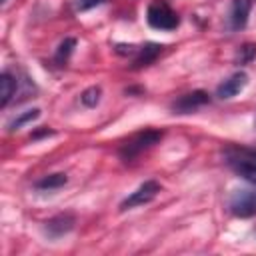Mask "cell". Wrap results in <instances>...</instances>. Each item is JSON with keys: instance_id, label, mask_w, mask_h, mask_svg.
<instances>
[{"instance_id": "1", "label": "cell", "mask_w": 256, "mask_h": 256, "mask_svg": "<svg viewBox=\"0 0 256 256\" xmlns=\"http://www.w3.org/2000/svg\"><path fill=\"white\" fill-rule=\"evenodd\" d=\"M164 132L162 130H156V128H144L140 132H134L132 136H128L120 148H118V154L124 162H132L134 158H138L142 152L150 150L152 146H156L160 140H162Z\"/></svg>"}, {"instance_id": "2", "label": "cell", "mask_w": 256, "mask_h": 256, "mask_svg": "<svg viewBox=\"0 0 256 256\" xmlns=\"http://www.w3.org/2000/svg\"><path fill=\"white\" fill-rule=\"evenodd\" d=\"M224 158H226V164L238 176H242L244 180L256 184V152L254 150L232 146V148H226Z\"/></svg>"}, {"instance_id": "3", "label": "cell", "mask_w": 256, "mask_h": 256, "mask_svg": "<svg viewBox=\"0 0 256 256\" xmlns=\"http://www.w3.org/2000/svg\"><path fill=\"white\" fill-rule=\"evenodd\" d=\"M146 20L154 30H176L180 24V16L170 8L166 0H152L146 10Z\"/></svg>"}, {"instance_id": "4", "label": "cell", "mask_w": 256, "mask_h": 256, "mask_svg": "<svg viewBox=\"0 0 256 256\" xmlns=\"http://www.w3.org/2000/svg\"><path fill=\"white\" fill-rule=\"evenodd\" d=\"M228 206H230V212L238 218L256 216V184H254V188L234 190L228 200Z\"/></svg>"}, {"instance_id": "5", "label": "cell", "mask_w": 256, "mask_h": 256, "mask_svg": "<svg viewBox=\"0 0 256 256\" xmlns=\"http://www.w3.org/2000/svg\"><path fill=\"white\" fill-rule=\"evenodd\" d=\"M160 184L156 180H146L142 182L134 192H130L122 202H120V210H128V208H134V206H142V204H148L150 200H154L160 192Z\"/></svg>"}, {"instance_id": "6", "label": "cell", "mask_w": 256, "mask_h": 256, "mask_svg": "<svg viewBox=\"0 0 256 256\" xmlns=\"http://www.w3.org/2000/svg\"><path fill=\"white\" fill-rule=\"evenodd\" d=\"M210 102V96L208 92L204 90H194V92H188V94H182L178 96L174 102H172V112L174 114H190L202 106H206Z\"/></svg>"}, {"instance_id": "7", "label": "cell", "mask_w": 256, "mask_h": 256, "mask_svg": "<svg viewBox=\"0 0 256 256\" xmlns=\"http://www.w3.org/2000/svg\"><path fill=\"white\" fill-rule=\"evenodd\" d=\"M248 84V74L246 72H234L232 76H228L224 82L218 84L216 88V96L222 98V100H228V98H234L236 94H240Z\"/></svg>"}, {"instance_id": "8", "label": "cell", "mask_w": 256, "mask_h": 256, "mask_svg": "<svg viewBox=\"0 0 256 256\" xmlns=\"http://www.w3.org/2000/svg\"><path fill=\"white\" fill-rule=\"evenodd\" d=\"M74 224H76V220L72 214H58V216H52L50 220L44 222V232L48 238L56 240V238L68 234L74 228Z\"/></svg>"}, {"instance_id": "9", "label": "cell", "mask_w": 256, "mask_h": 256, "mask_svg": "<svg viewBox=\"0 0 256 256\" xmlns=\"http://www.w3.org/2000/svg\"><path fill=\"white\" fill-rule=\"evenodd\" d=\"M250 10H252V0H232V6H230V28L232 30H242L248 22V16H250Z\"/></svg>"}, {"instance_id": "10", "label": "cell", "mask_w": 256, "mask_h": 256, "mask_svg": "<svg viewBox=\"0 0 256 256\" xmlns=\"http://www.w3.org/2000/svg\"><path fill=\"white\" fill-rule=\"evenodd\" d=\"M18 88H20V80L12 76V72L4 70L0 74V106L6 108L10 104V100L18 94Z\"/></svg>"}, {"instance_id": "11", "label": "cell", "mask_w": 256, "mask_h": 256, "mask_svg": "<svg viewBox=\"0 0 256 256\" xmlns=\"http://www.w3.org/2000/svg\"><path fill=\"white\" fill-rule=\"evenodd\" d=\"M162 48H164V46H162V44H156V42H148V44H144V46H138V52H136V58H134L132 66H134V68H142V66L152 64V62L160 56Z\"/></svg>"}, {"instance_id": "12", "label": "cell", "mask_w": 256, "mask_h": 256, "mask_svg": "<svg viewBox=\"0 0 256 256\" xmlns=\"http://www.w3.org/2000/svg\"><path fill=\"white\" fill-rule=\"evenodd\" d=\"M66 182H68L66 174L58 172V174H48V176H44V178L38 180L34 186H36L38 190H56V188H62Z\"/></svg>"}, {"instance_id": "13", "label": "cell", "mask_w": 256, "mask_h": 256, "mask_svg": "<svg viewBox=\"0 0 256 256\" xmlns=\"http://www.w3.org/2000/svg\"><path fill=\"white\" fill-rule=\"evenodd\" d=\"M38 116H40V110H38V108L26 110V112L18 114L16 118H12V120L8 122V130H10V132H14V130H20L24 124H30V122H32V120H36Z\"/></svg>"}, {"instance_id": "14", "label": "cell", "mask_w": 256, "mask_h": 256, "mask_svg": "<svg viewBox=\"0 0 256 256\" xmlns=\"http://www.w3.org/2000/svg\"><path fill=\"white\" fill-rule=\"evenodd\" d=\"M74 48H76V38H64V40L60 42V46L56 48L54 60H56L58 64H66L68 58H70V54L74 52Z\"/></svg>"}, {"instance_id": "15", "label": "cell", "mask_w": 256, "mask_h": 256, "mask_svg": "<svg viewBox=\"0 0 256 256\" xmlns=\"http://www.w3.org/2000/svg\"><path fill=\"white\" fill-rule=\"evenodd\" d=\"M100 96H102V88H100V86H90V88H86V90L80 94V102H82L86 108H94V106H98Z\"/></svg>"}, {"instance_id": "16", "label": "cell", "mask_w": 256, "mask_h": 256, "mask_svg": "<svg viewBox=\"0 0 256 256\" xmlns=\"http://www.w3.org/2000/svg\"><path fill=\"white\" fill-rule=\"evenodd\" d=\"M256 58V44H242L240 48H238V52H236V56H234V62L236 64H248V62H252Z\"/></svg>"}, {"instance_id": "17", "label": "cell", "mask_w": 256, "mask_h": 256, "mask_svg": "<svg viewBox=\"0 0 256 256\" xmlns=\"http://www.w3.org/2000/svg\"><path fill=\"white\" fill-rule=\"evenodd\" d=\"M106 2L108 0H72L76 12H86V10H92V8H96L100 4H106Z\"/></svg>"}, {"instance_id": "18", "label": "cell", "mask_w": 256, "mask_h": 256, "mask_svg": "<svg viewBox=\"0 0 256 256\" xmlns=\"http://www.w3.org/2000/svg\"><path fill=\"white\" fill-rule=\"evenodd\" d=\"M116 52L118 54H136L138 46H134V44H116Z\"/></svg>"}, {"instance_id": "19", "label": "cell", "mask_w": 256, "mask_h": 256, "mask_svg": "<svg viewBox=\"0 0 256 256\" xmlns=\"http://www.w3.org/2000/svg\"><path fill=\"white\" fill-rule=\"evenodd\" d=\"M50 134H54V130H50V128H46V126H42L38 132H34V134H32V138L36 140V138H40V136H50Z\"/></svg>"}, {"instance_id": "20", "label": "cell", "mask_w": 256, "mask_h": 256, "mask_svg": "<svg viewBox=\"0 0 256 256\" xmlns=\"http://www.w3.org/2000/svg\"><path fill=\"white\" fill-rule=\"evenodd\" d=\"M4 2H6V0H2V4H4Z\"/></svg>"}]
</instances>
